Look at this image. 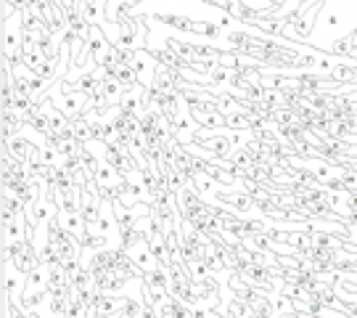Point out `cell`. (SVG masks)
<instances>
[{
    "mask_svg": "<svg viewBox=\"0 0 357 318\" xmlns=\"http://www.w3.org/2000/svg\"><path fill=\"white\" fill-rule=\"evenodd\" d=\"M56 223H59L61 229L69 231L77 242L90 231L88 220H85V215H82L79 210H61V212H56Z\"/></svg>",
    "mask_w": 357,
    "mask_h": 318,
    "instance_id": "obj_4",
    "label": "cell"
},
{
    "mask_svg": "<svg viewBox=\"0 0 357 318\" xmlns=\"http://www.w3.org/2000/svg\"><path fill=\"white\" fill-rule=\"evenodd\" d=\"M51 294V287H48V268L38 266L35 270L26 273V289L22 294V308L24 310H32L38 308L40 303H45Z\"/></svg>",
    "mask_w": 357,
    "mask_h": 318,
    "instance_id": "obj_2",
    "label": "cell"
},
{
    "mask_svg": "<svg viewBox=\"0 0 357 318\" xmlns=\"http://www.w3.org/2000/svg\"><path fill=\"white\" fill-rule=\"evenodd\" d=\"M270 303H273V308H275V316H278V318L296 310L294 300L286 292H273V294H270Z\"/></svg>",
    "mask_w": 357,
    "mask_h": 318,
    "instance_id": "obj_9",
    "label": "cell"
},
{
    "mask_svg": "<svg viewBox=\"0 0 357 318\" xmlns=\"http://www.w3.org/2000/svg\"><path fill=\"white\" fill-rule=\"evenodd\" d=\"M130 252V257H132V263L141 268L143 270V276L146 273H151L153 268H159L162 263L156 260V254L151 252V247H149V242H141L138 247H132V250H128Z\"/></svg>",
    "mask_w": 357,
    "mask_h": 318,
    "instance_id": "obj_6",
    "label": "cell"
},
{
    "mask_svg": "<svg viewBox=\"0 0 357 318\" xmlns=\"http://www.w3.org/2000/svg\"><path fill=\"white\" fill-rule=\"evenodd\" d=\"M349 59H355V62H357V43L352 45V51H349Z\"/></svg>",
    "mask_w": 357,
    "mask_h": 318,
    "instance_id": "obj_13",
    "label": "cell"
},
{
    "mask_svg": "<svg viewBox=\"0 0 357 318\" xmlns=\"http://www.w3.org/2000/svg\"><path fill=\"white\" fill-rule=\"evenodd\" d=\"M352 40H355V43H357V29H355V35H352Z\"/></svg>",
    "mask_w": 357,
    "mask_h": 318,
    "instance_id": "obj_14",
    "label": "cell"
},
{
    "mask_svg": "<svg viewBox=\"0 0 357 318\" xmlns=\"http://www.w3.org/2000/svg\"><path fill=\"white\" fill-rule=\"evenodd\" d=\"M72 136H75L79 143H88V140L96 138V125L88 120V115H79L72 120Z\"/></svg>",
    "mask_w": 357,
    "mask_h": 318,
    "instance_id": "obj_7",
    "label": "cell"
},
{
    "mask_svg": "<svg viewBox=\"0 0 357 318\" xmlns=\"http://www.w3.org/2000/svg\"><path fill=\"white\" fill-rule=\"evenodd\" d=\"M143 308H146V303H141L138 297H128V294H125L122 316H125V318H143Z\"/></svg>",
    "mask_w": 357,
    "mask_h": 318,
    "instance_id": "obj_11",
    "label": "cell"
},
{
    "mask_svg": "<svg viewBox=\"0 0 357 318\" xmlns=\"http://www.w3.org/2000/svg\"><path fill=\"white\" fill-rule=\"evenodd\" d=\"M26 289V273L11 263H3V294L22 305V294Z\"/></svg>",
    "mask_w": 357,
    "mask_h": 318,
    "instance_id": "obj_3",
    "label": "cell"
},
{
    "mask_svg": "<svg viewBox=\"0 0 357 318\" xmlns=\"http://www.w3.org/2000/svg\"><path fill=\"white\" fill-rule=\"evenodd\" d=\"M24 56V27L19 11L11 19H3V62L19 64Z\"/></svg>",
    "mask_w": 357,
    "mask_h": 318,
    "instance_id": "obj_1",
    "label": "cell"
},
{
    "mask_svg": "<svg viewBox=\"0 0 357 318\" xmlns=\"http://www.w3.org/2000/svg\"><path fill=\"white\" fill-rule=\"evenodd\" d=\"M141 242H149V239H146V233H143L138 226L125 229L122 231V236H119V247H122V250H132V247H138Z\"/></svg>",
    "mask_w": 357,
    "mask_h": 318,
    "instance_id": "obj_10",
    "label": "cell"
},
{
    "mask_svg": "<svg viewBox=\"0 0 357 318\" xmlns=\"http://www.w3.org/2000/svg\"><path fill=\"white\" fill-rule=\"evenodd\" d=\"M156 19H159L162 24L175 27L178 32H191V27H193V19H188V16H180V13H159Z\"/></svg>",
    "mask_w": 357,
    "mask_h": 318,
    "instance_id": "obj_8",
    "label": "cell"
},
{
    "mask_svg": "<svg viewBox=\"0 0 357 318\" xmlns=\"http://www.w3.org/2000/svg\"><path fill=\"white\" fill-rule=\"evenodd\" d=\"M26 318H43V316H40L38 308H32V310H26Z\"/></svg>",
    "mask_w": 357,
    "mask_h": 318,
    "instance_id": "obj_12",
    "label": "cell"
},
{
    "mask_svg": "<svg viewBox=\"0 0 357 318\" xmlns=\"http://www.w3.org/2000/svg\"><path fill=\"white\" fill-rule=\"evenodd\" d=\"M35 149H38V146H35L32 140H26L22 133L13 136L11 140H3V152L11 154L13 159H22V162H29V157L35 154Z\"/></svg>",
    "mask_w": 357,
    "mask_h": 318,
    "instance_id": "obj_5",
    "label": "cell"
}]
</instances>
